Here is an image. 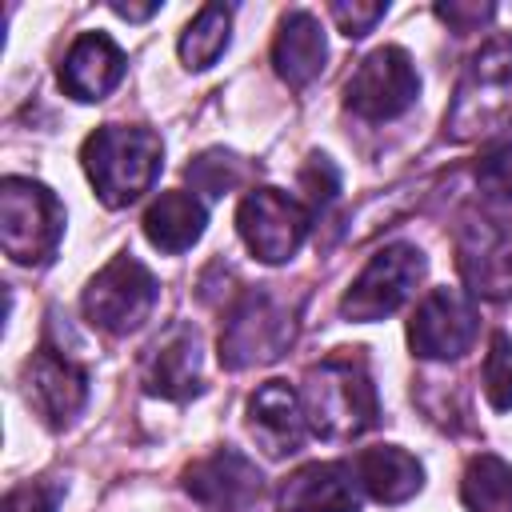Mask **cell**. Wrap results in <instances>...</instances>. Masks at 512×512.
<instances>
[{
    "instance_id": "obj_1",
    "label": "cell",
    "mask_w": 512,
    "mask_h": 512,
    "mask_svg": "<svg viewBox=\"0 0 512 512\" xmlns=\"http://www.w3.org/2000/svg\"><path fill=\"white\" fill-rule=\"evenodd\" d=\"M80 160L96 196L108 208H124L156 184L164 168V140L140 124H104L84 140Z\"/></svg>"
},
{
    "instance_id": "obj_2",
    "label": "cell",
    "mask_w": 512,
    "mask_h": 512,
    "mask_svg": "<svg viewBox=\"0 0 512 512\" xmlns=\"http://www.w3.org/2000/svg\"><path fill=\"white\" fill-rule=\"evenodd\" d=\"M308 428L324 440H356L376 424V388L360 356H328L304 380Z\"/></svg>"
},
{
    "instance_id": "obj_3",
    "label": "cell",
    "mask_w": 512,
    "mask_h": 512,
    "mask_svg": "<svg viewBox=\"0 0 512 512\" xmlns=\"http://www.w3.org/2000/svg\"><path fill=\"white\" fill-rule=\"evenodd\" d=\"M512 124V36L488 40L464 68L456 100L444 116L448 136L480 140Z\"/></svg>"
},
{
    "instance_id": "obj_4",
    "label": "cell",
    "mask_w": 512,
    "mask_h": 512,
    "mask_svg": "<svg viewBox=\"0 0 512 512\" xmlns=\"http://www.w3.org/2000/svg\"><path fill=\"white\" fill-rule=\"evenodd\" d=\"M64 236V208L52 188L8 176L0 184V244L16 264H48Z\"/></svg>"
},
{
    "instance_id": "obj_5",
    "label": "cell",
    "mask_w": 512,
    "mask_h": 512,
    "mask_svg": "<svg viewBox=\"0 0 512 512\" xmlns=\"http://www.w3.org/2000/svg\"><path fill=\"white\" fill-rule=\"evenodd\" d=\"M156 296H160L156 276L136 256L124 252V256L108 260L88 280L80 308H84V320L92 328H100L108 336H128V332H136L152 316Z\"/></svg>"
},
{
    "instance_id": "obj_6",
    "label": "cell",
    "mask_w": 512,
    "mask_h": 512,
    "mask_svg": "<svg viewBox=\"0 0 512 512\" xmlns=\"http://www.w3.org/2000/svg\"><path fill=\"white\" fill-rule=\"evenodd\" d=\"M292 336H296L292 312L276 296L252 288L228 308V320L220 332V364L224 368L268 364V360L288 352Z\"/></svg>"
},
{
    "instance_id": "obj_7",
    "label": "cell",
    "mask_w": 512,
    "mask_h": 512,
    "mask_svg": "<svg viewBox=\"0 0 512 512\" xmlns=\"http://www.w3.org/2000/svg\"><path fill=\"white\" fill-rule=\"evenodd\" d=\"M424 268H428V260H424V252L416 244H388V248H380L360 268V276L348 284V292L340 300V312L348 320H360V324L392 316L416 292V284L424 280Z\"/></svg>"
},
{
    "instance_id": "obj_8",
    "label": "cell",
    "mask_w": 512,
    "mask_h": 512,
    "mask_svg": "<svg viewBox=\"0 0 512 512\" xmlns=\"http://www.w3.org/2000/svg\"><path fill=\"white\" fill-rule=\"evenodd\" d=\"M416 96H420V76L412 68V56L396 44H384L372 56H364L344 84V108L372 124L404 116L416 104Z\"/></svg>"
},
{
    "instance_id": "obj_9",
    "label": "cell",
    "mask_w": 512,
    "mask_h": 512,
    "mask_svg": "<svg viewBox=\"0 0 512 512\" xmlns=\"http://www.w3.org/2000/svg\"><path fill=\"white\" fill-rule=\"evenodd\" d=\"M236 228L256 260L284 264L300 252V244L312 228V212L304 200H296L280 188H252L236 208Z\"/></svg>"
},
{
    "instance_id": "obj_10",
    "label": "cell",
    "mask_w": 512,
    "mask_h": 512,
    "mask_svg": "<svg viewBox=\"0 0 512 512\" xmlns=\"http://www.w3.org/2000/svg\"><path fill=\"white\" fill-rule=\"evenodd\" d=\"M480 332V316L468 292L460 288H432L408 324V344L420 360H460Z\"/></svg>"
},
{
    "instance_id": "obj_11",
    "label": "cell",
    "mask_w": 512,
    "mask_h": 512,
    "mask_svg": "<svg viewBox=\"0 0 512 512\" xmlns=\"http://www.w3.org/2000/svg\"><path fill=\"white\" fill-rule=\"evenodd\" d=\"M456 268L472 296H512V220L468 216L456 232Z\"/></svg>"
},
{
    "instance_id": "obj_12",
    "label": "cell",
    "mask_w": 512,
    "mask_h": 512,
    "mask_svg": "<svg viewBox=\"0 0 512 512\" xmlns=\"http://www.w3.org/2000/svg\"><path fill=\"white\" fill-rule=\"evenodd\" d=\"M184 492L208 512H248L260 496V468L240 448H216L184 468Z\"/></svg>"
},
{
    "instance_id": "obj_13",
    "label": "cell",
    "mask_w": 512,
    "mask_h": 512,
    "mask_svg": "<svg viewBox=\"0 0 512 512\" xmlns=\"http://www.w3.org/2000/svg\"><path fill=\"white\" fill-rule=\"evenodd\" d=\"M24 396L44 424L60 428L80 416V408L88 400V372L68 352L44 344L40 352H32V360L24 368Z\"/></svg>"
},
{
    "instance_id": "obj_14",
    "label": "cell",
    "mask_w": 512,
    "mask_h": 512,
    "mask_svg": "<svg viewBox=\"0 0 512 512\" xmlns=\"http://www.w3.org/2000/svg\"><path fill=\"white\" fill-rule=\"evenodd\" d=\"M276 512H360V484L352 464L316 460L296 468L276 492Z\"/></svg>"
},
{
    "instance_id": "obj_15",
    "label": "cell",
    "mask_w": 512,
    "mask_h": 512,
    "mask_svg": "<svg viewBox=\"0 0 512 512\" xmlns=\"http://www.w3.org/2000/svg\"><path fill=\"white\" fill-rule=\"evenodd\" d=\"M248 432L256 436V444L268 456H292L300 452L308 428L304 416V400L288 380H268L252 392L248 400Z\"/></svg>"
},
{
    "instance_id": "obj_16",
    "label": "cell",
    "mask_w": 512,
    "mask_h": 512,
    "mask_svg": "<svg viewBox=\"0 0 512 512\" xmlns=\"http://www.w3.org/2000/svg\"><path fill=\"white\" fill-rule=\"evenodd\" d=\"M200 388V336L192 324H172L144 360V392L160 400H188Z\"/></svg>"
},
{
    "instance_id": "obj_17",
    "label": "cell",
    "mask_w": 512,
    "mask_h": 512,
    "mask_svg": "<svg viewBox=\"0 0 512 512\" xmlns=\"http://www.w3.org/2000/svg\"><path fill=\"white\" fill-rule=\"evenodd\" d=\"M120 80H124V52L104 32H84L60 64V88L84 104L104 100Z\"/></svg>"
},
{
    "instance_id": "obj_18",
    "label": "cell",
    "mask_w": 512,
    "mask_h": 512,
    "mask_svg": "<svg viewBox=\"0 0 512 512\" xmlns=\"http://www.w3.org/2000/svg\"><path fill=\"white\" fill-rule=\"evenodd\" d=\"M328 60V44H324V28L312 12L304 8H292L280 28H276V40H272V64L280 72V80L288 88H304L320 76Z\"/></svg>"
},
{
    "instance_id": "obj_19",
    "label": "cell",
    "mask_w": 512,
    "mask_h": 512,
    "mask_svg": "<svg viewBox=\"0 0 512 512\" xmlns=\"http://www.w3.org/2000/svg\"><path fill=\"white\" fill-rule=\"evenodd\" d=\"M352 472H356V484L364 496H372L376 504H404L420 492L424 484V468L412 452L396 448V444H376V448H364L356 460H352Z\"/></svg>"
},
{
    "instance_id": "obj_20",
    "label": "cell",
    "mask_w": 512,
    "mask_h": 512,
    "mask_svg": "<svg viewBox=\"0 0 512 512\" xmlns=\"http://www.w3.org/2000/svg\"><path fill=\"white\" fill-rule=\"evenodd\" d=\"M208 212L192 192H160L144 212V236L160 252H188L204 236Z\"/></svg>"
},
{
    "instance_id": "obj_21",
    "label": "cell",
    "mask_w": 512,
    "mask_h": 512,
    "mask_svg": "<svg viewBox=\"0 0 512 512\" xmlns=\"http://www.w3.org/2000/svg\"><path fill=\"white\" fill-rule=\"evenodd\" d=\"M228 28H232V8H224V4H204V8L188 20V28L180 32V60H184L188 68H196V72L212 68V64L224 56V48H228Z\"/></svg>"
},
{
    "instance_id": "obj_22",
    "label": "cell",
    "mask_w": 512,
    "mask_h": 512,
    "mask_svg": "<svg viewBox=\"0 0 512 512\" xmlns=\"http://www.w3.org/2000/svg\"><path fill=\"white\" fill-rule=\"evenodd\" d=\"M460 500L468 512H512V468L500 456H476L464 472Z\"/></svg>"
},
{
    "instance_id": "obj_23",
    "label": "cell",
    "mask_w": 512,
    "mask_h": 512,
    "mask_svg": "<svg viewBox=\"0 0 512 512\" xmlns=\"http://www.w3.org/2000/svg\"><path fill=\"white\" fill-rule=\"evenodd\" d=\"M184 176L192 180L196 192H204V196H224V192H232L236 184H244L248 164H244L240 156L224 152V148H208V152H200V156L184 168Z\"/></svg>"
},
{
    "instance_id": "obj_24",
    "label": "cell",
    "mask_w": 512,
    "mask_h": 512,
    "mask_svg": "<svg viewBox=\"0 0 512 512\" xmlns=\"http://www.w3.org/2000/svg\"><path fill=\"white\" fill-rule=\"evenodd\" d=\"M480 380H484L488 404H492L496 412H508V408H512V340H508L504 332L492 336Z\"/></svg>"
},
{
    "instance_id": "obj_25",
    "label": "cell",
    "mask_w": 512,
    "mask_h": 512,
    "mask_svg": "<svg viewBox=\"0 0 512 512\" xmlns=\"http://www.w3.org/2000/svg\"><path fill=\"white\" fill-rule=\"evenodd\" d=\"M300 192H304L308 212H320L324 204H332L336 192H340V172H336V164H332L328 156L312 152V156L304 160V168H300Z\"/></svg>"
},
{
    "instance_id": "obj_26",
    "label": "cell",
    "mask_w": 512,
    "mask_h": 512,
    "mask_svg": "<svg viewBox=\"0 0 512 512\" xmlns=\"http://www.w3.org/2000/svg\"><path fill=\"white\" fill-rule=\"evenodd\" d=\"M476 180H480L484 196H492L500 204H512V140H500L496 148H488L480 156Z\"/></svg>"
},
{
    "instance_id": "obj_27",
    "label": "cell",
    "mask_w": 512,
    "mask_h": 512,
    "mask_svg": "<svg viewBox=\"0 0 512 512\" xmlns=\"http://www.w3.org/2000/svg\"><path fill=\"white\" fill-rule=\"evenodd\" d=\"M64 500V484L60 480H32V484H20L4 496V508L0 512H56Z\"/></svg>"
},
{
    "instance_id": "obj_28",
    "label": "cell",
    "mask_w": 512,
    "mask_h": 512,
    "mask_svg": "<svg viewBox=\"0 0 512 512\" xmlns=\"http://www.w3.org/2000/svg\"><path fill=\"white\" fill-rule=\"evenodd\" d=\"M384 4H360V0H336L332 4V20L340 24V32L348 40H360L376 28V20H384Z\"/></svg>"
},
{
    "instance_id": "obj_29",
    "label": "cell",
    "mask_w": 512,
    "mask_h": 512,
    "mask_svg": "<svg viewBox=\"0 0 512 512\" xmlns=\"http://www.w3.org/2000/svg\"><path fill=\"white\" fill-rule=\"evenodd\" d=\"M492 4H460V0H452V4H436V16L452 28V32H476L480 24H488L492 20Z\"/></svg>"
},
{
    "instance_id": "obj_30",
    "label": "cell",
    "mask_w": 512,
    "mask_h": 512,
    "mask_svg": "<svg viewBox=\"0 0 512 512\" xmlns=\"http://www.w3.org/2000/svg\"><path fill=\"white\" fill-rule=\"evenodd\" d=\"M112 12L116 16H124V20H148V16H156V4H112Z\"/></svg>"
}]
</instances>
